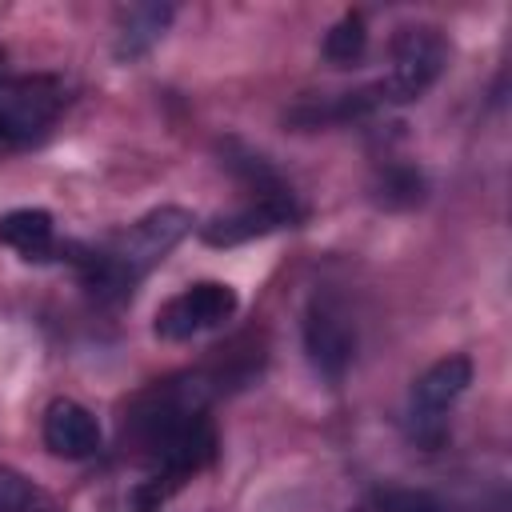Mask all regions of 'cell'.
<instances>
[{"label": "cell", "instance_id": "52a82bcc", "mask_svg": "<svg viewBox=\"0 0 512 512\" xmlns=\"http://www.w3.org/2000/svg\"><path fill=\"white\" fill-rule=\"evenodd\" d=\"M240 308V296L232 284L224 280H196L188 284L184 292L168 296L160 308H156V320H152V332L168 344H180V340H192L208 328H220L236 316Z\"/></svg>", "mask_w": 512, "mask_h": 512}, {"label": "cell", "instance_id": "ba28073f", "mask_svg": "<svg viewBox=\"0 0 512 512\" xmlns=\"http://www.w3.org/2000/svg\"><path fill=\"white\" fill-rule=\"evenodd\" d=\"M300 336H304V352H308V364L316 368V376H324L328 384H340L356 360V324H352L348 308L336 296L316 292L304 308Z\"/></svg>", "mask_w": 512, "mask_h": 512}, {"label": "cell", "instance_id": "2e32d148", "mask_svg": "<svg viewBox=\"0 0 512 512\" xmlns=\"http://www.w3.org/2000/svg\"><path fill=\"white\" fill-rule=\"evenodd\" d=\"M360 512H376V508H372V504H364V508H360Z\"/></svg>", "mask_w": 512, "mask_h": 512}, {"label": "cell", "instance_id": "9c48e42d", "mask_svg": "<svg viewBox=\"0 0 512 512\" xmlns=\"http://www.w3.org/2000/svg\"><path fill=\"white\" fill-rule=\"evenodd\" d=\"M40 432H44V448L60 460H88L104 444L100 420L76 400H52Z\"/></svg>", "mask_w": 512, "mask_h": 512}, {"label": "cell", "instance_id": "8992f818", "mask_svg": "<svg viewBox=\"0 0 512 512\" xmlns=\"http://www.w3.org/2000/svg\"><path fill=\"white\" fill-rule=\"evenodd\" d=\"M304 216H308L304 200L292 192V184H280V188H268V192H248L244 204H236L232 212H220L208 224H200V240L212 244V248H236V244H248L256 236L296 228V224H304Z\"/></svg>", "mask_w": 512, "mask_h": 512}, {"label": "cell", "instance_id": "7c38bea8", "mask_svg": "<svg viewBox=\"0 0 512 512\" xmlns=\"http://www.w3.org/2000/svg\"><path fill=\"white\" fill-rule=\"evenodd\" d=\"M424 192H428L424 172L416 164H400V160L384 164L372 180V200L380 208H416L424 200Z\"/></svg>", "mask_w": 512, "mask_h": 512}, {"label": "cell", "instance_id": "8fae6325", "mask_svg": "<svg viewBox=\"0 0 512 512\" xmlns=\"http://www.w3.org/2000/svg\"><path fill=\"white\" fill-rule=\"evenodd\" d=\"M172 16H176L172 4H132V8H124L116 16V40H112L116 60H140V56H148L164 40Z\"/></svg>", "mask_w": 512, "mask_h": 512}, {"label": "cell", "instance_id": "5bb4252c", "mask_svg": "<svg viewBox=\"0 0 512 512\" xmlns=\"http://www.w3.org/2000/svg\"><path fill=\"white\" fill-rule=\"evenodd\" d=\"M368 504L376 512H456L444 496H436L428 488H408V484H384L368 496Z\"/></svg>", "mask_w": 512, "mask_h": 512}, {"label": "cell", "instance_id": "277c9868", "mask_svg": "<svg viewBox=\"0 0 512 512\" xmlns=\"http://www.w3.org/2000/svg\"><path fill=\"white\" fill-rule=\"evenodd\" d=\"M448 68V40L440 28L432 24H404L396 28L392 36V68L372 80V96L384 108H396V104H412L420 100L436 80L440 72Z\"/></svg>", "mask_w": 512, "mask_h": 512}, {"label": "cell", "instance_id": "7a4b0ae2", "mask_svg": "<svg viewBox=\"0 0 512 512\" xmlns=\"http://www.w3.org/2000/svg\"><path fill=\"white\" fill-rule=\"evenodd\" d=\"M192 224H196V216L188 208L164 204L96 244L68 240V244H60V256L76 268L88 296L116 304V300L132 296V288L192 232Z\"/></svg>", "mask_w": 512, "mask_h": 512}, {"label": "cell", "instance_id": "3957f363", "mask_svg": "<svg viewBox=\"0 0 512 512\" xmlns=\"http://www.w3.org/2000/svg\"><path fill=\"white\" fill-rule=\"evenodd\" d=\"M64 104L68 88L60 76L0 68V152H16L44 140Z\"/></svg>", "mask_w": 512, "mask_h": 512}, {"label": "cell", "instance_id": "30bf717a", "mask_svg": "<svg viewBox=\"0 0 512 512\" xmlns=\"http://www.w3.org/2000/svg\"><path fill=\"white\" fill-rule=\"evenodd\" d=\"M0 244L12 248L20 260L44 264L52 256H60V240H56V220L44 208H12L0 216Z\"/></svg>", "mask_w": 512, "mask_h": 512}, {"label": "cell", "instance_id": "5b68a950", "mask_svg": "<svg viewBox=\"0 0 512 512\" xmlns=\"http://www.w3.org/2000/svg\"><path fill=\"white\" fill-rule=\"evenodd\" d=\"M468 384H472V360L468 356H444L412 380L404 420H408V436L420 448H440L444 444L452 408L468 392Z\"/></svg>", "mask_w": 512, "mask_h": 512}, {"label": "cell", "instance_id": "9a60e30c", "mask_svg": "<svg viewBox=\"0 0 512 512\" xmlns=\"http://www.w3.org/2000/svg\"><path fill=\"white\" fill-rule=\"evenodd\" d=\"M40 492L12 468L0 464V512H36Z\"/></svg>", "mask_w": 512, "mask_h": 512}, {"label": "cell", "instance_id": "4fadbf2b", "mask_svg": "<svg viewBox=\"0 0 512 512\" xmlns=\"http://www.w3.org/2000/svg\"><path fill=\"white\" fill-rule=\"evenodd\" d=\"M364 48H368V24H364V16L360 12H344L332 28H328V36H324V56L332 60V64H356L360 56H364Z\"/></svg>", "mask_w": 512, "mask_h": 512}, {"label": "cell", "instance_id": "6da1fadb", "mask_svg": "<svg viewBox=\"0 0 512 512\" xmlns=\"http://www.w3.org/2000/svg\"><path fill=\"white\" fill-rule=\"evenodd\" d=\"M220 392L216 372H184L156 380L140 396H132L124 412V440L144 460L148 476L136 484L132 504L140 512L160 508L176 488H184L196 472L216 460V424L208 416L212 396Z\"/></svg>", "mask_w": 512, "mask_h": 512}]
</instances>
